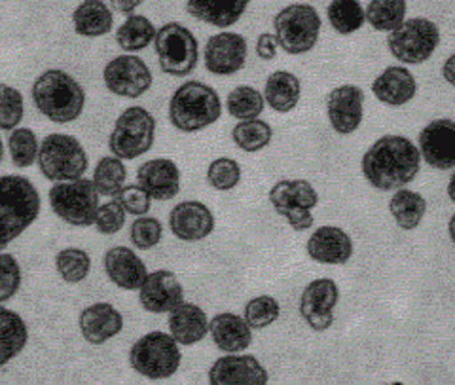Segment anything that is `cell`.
<instances>
[{"mask_svg":"<svg viewBox=\"0 0 455 385\" xmlns=\"http://www.w3.org/2000/svg\"><path fill=\"white\" fill-rule=\"evenodd\" d=\"M440 44V28L427 18L404 20L387 36V48L396 61L423 65Z\"/></svg>","mask_w":455,"mask_h":385,"instance_id":"obj_11","label":"cell"},{"mask_svg":"<svg viewBox=\"0 0 455 385\" xmlns=\"http://www.w3.org/2000/svg\"><path fill=\"white\" fill-rule=\"evenodd\" d=\"M142 3H145V0H112V10L125 13V16H132Z\"/></svg>","mask_w":455,"mask_h":385,"instance_id":"obj_49","label":"cell"},{"mask_svg":"<svg viewBox=\"0 0 455 385\" xmlns=\"http://www.w3.org/2000/svg\"><path fill=\"white\" fill-rule=\"evenodd\" d=\"M139 302L148 313L162 316L171 313L184 302V289L179 277L169 269H156L148 274L139 289Z\"/></svg>","mask_w":455,"mask_h":385,"instance_id":"obj_18","label":"cell"},{"mask_svg":"<svg viewBox=\"0 0 455 385\" xmlns=\"http://www.w3.org/2000/svg\"><path fill=\"white\" fill-rule=\"evenodd\" d=\"M262 93L264 101L269 108L279 114H287L292 112L298 107V103H300L302 84L300 78L294 73H289V70H275V73L267 76Z\"/></svg>","mask_w":455,"mask_h":385,"instance_id":"obj_29","label":"cell"},{"mask_svg":"<svg viewBox=\"0 0 455 385\" xmlns=\"http://www.w3.org/2000/svg\"><path fill=\"white\" fill-rule=\"evenodd\" d=\"M99 190L92 179H75L65 182H55L50 188V207L57 219L70 226L88 228L95 222L99 211Z\"/></svg>","mask_w":455,"mask_h":385,"instance_id":"obj_9","label":"cell"},{"mask_svg":"<svg viewBox=\"0 0 455 385\" xmlns=\"http://www.w3.org/2000/svg\"><path fill=\"white\" fill-rule=\"evenodd\" d=\"M93 184L101 196L116 197L125 187L127 167L116 156H103L93 167Z\"/></svg>","mask_w":455,"mask_h":385,"instance_id":"obj_36","label":"cell"},{"mask_svg":"<svg viewBox=\"0 0 455 385\" xmlns=\"http://www.w3.org/2000/svg\"><path fill=\"white\" fill-rule=\"evenodd\" d=\"M419 167V148L403 135L379 137L361 160L364 179L379 192L406 188L418 177Z\"/></svg>","mask_w":455,"mask_h":385,"instance_id":"obj_1","label":"cell"},{"mask_svg":"<svg viewBox=\"0 0 455 385\" xmlns=\"http://www.w3.org/2000/svg\"><path fill=\"white\" fill-rule=\"evenodd\" d=\"M281 316V306L274 296H256L245 306V321L252 331H262Z\"/></svg>","mask_w":455,"mask_h":385,"instance_id":"obj_42","label":"cell"},{"mask_svg":"<svg viewBox=\"0 0 455 385\" xmlns=\"http://www.w3.org/2000/svg\"><path fill=\"white\" fill-rule=\"evenodd\" d=\"M267 381L266 368L251 355L226 353L209 370L211 385H266Z\"/></svg>","mask_w":455,"mask_h":385,"instance_id":"obj_20","label":"cell"},{"mask_svg":"<svg viewBox=\"0 0 455 385\" xmlns=\"http://www.w3.org/2000/svg\"><path fill=\"white\" fill-rule=\"evenodd\" d=\"M326 18L338 35L349 36L361 31L366 21V12L359 0H332L326 8Z\"/></svg>","mask_w":455,"mask_h":385,"instance_id":"obj_35","label":"cell"},{"mask_svg":"<svg viewBox=\"0 0 455 385\" xmlns=\"http://www.w3.org/2000/svg\"><path fill=\"white\" fill-rule=\"evenodd\" d=\"M269 204L274 205L296 232H306L315 222L313 209L319 205V194L313 184L304 179H283L269 188Z\"/></svg>","mask_w":455,"mask_h":385,"instance_id":"obj_12","label":"cell"},{"mask_svg":"<svg viewBox=\"0 0 455 385\" xmlns=\"http://www.w3.org/2000/svg\"><path fill=\"white\" fill-rule=\"evenodd\" d=\"M36 110L53 124L76 122L85 107V92L82 84L61 68H48L31 88Z\"/></svg>","mask_w":455,"mask_h":385,"instance_id":"obj_2","label":"cell"},{"mask_svg":"<svg viewBox=\"0 0 455 385\" xmlns=\"http://www.w3.org/2000/svg\"><path fill=\"white\" fill-rule=\"evenodd\" d=\"M406 0H370L366 6V23L374 31L391 33L406 20Z\"/></svg>","mask_w":455,"mask_h":385,"instance_id":"obj_37","label":"cell"},{"mask_svg":"<svg viewBox=\"0 0 455 385\" xmlns=\"http://www.w3.org/2000/svg\"><path fill=\"white\" fill-rule=\"evenodd\" d=\"M418 148L421 160L433 169H455V122L440 118L427 124L419 132Z\"/></svg>","mask_w":455,"mask_h":385,"instance_id":"obj_15","label":"cell"},{"mask_svg":"<svg viewBox=\"0 0 455 385\" xmlns=\"http://www.w3.org/2000/svg\"><path fill=\"white\" fill-rule=\"evenodd\" d=\"M266 101L264 93H260L252 85H237L226 97V110L235 120H252L260 118Z\"/></svg>","mask_w":455,"mask_h":385,"instance_id":"obj_38","label":"cell"},{"mask_svg":"<svg viewBox=\"0 0 455 385\" xmlns=\"http://www.w3.org/2000/svg\"><path fill=\"white\" fill-rule=\"evenodd\" d=\"M114 199H118L120 205L125 209L127 215H133V217L148 215V211L152 207L150 194L137 182L135 184H125V187L120 190V194Z\"/></svg>","mask_w":455,"mask_h":385,"instance_id":"obj_47","label":"cell"},{"mask_svg":"<svg viewBox=\"0 0 455 385\" xmlns=\"http://www.w3.org/2000/svg\"><path fill=\"white\" fill-rule=\"evenodd\" d=\"M217 221L212 211L196 199L177 204L169 213V230L180 241H202L215 230Z\"/></svg>","mask_w":455,"mask_h":385,"instance_id":"obj_19","label":"cell"},{"mask_svg":"<svg viewBox=\"0 0 455 385\" xmlns=\"http://www.w3.org/2000/svg\"><path fill=\"white\" fill-rule=\"evenodd\" d=\"M55 269L65 283L78 285L88 279L92 272V259L88 251L78 249V247H67L57 253Z\"/></svg>","mask_w":455,"mask_h":385,"instance_id":"obj_39","label":"cell"},{"mask_svg":"<svg viewBox=\"0 0 455 385\" xmlns=\"http://www.w3.org/2000/svg\"><path fill=\"white\" fill-rule=\"evenodd\" d=\"M156 140V118L145 107H127L114 122L108 137L112 156L132 162L152 150Z\"/></svg>","mask_w":455,"mask_h":385,"instance_id":"obj_8","label":"cell"},{"mask_svg":"<svg viewBox=\"0 0 455 385\" xmlns=\"http://www.w3.org/2000/svg\"><path fill=\"white\" fill-rule=\"evenodd\" d=\"M169 334L179 341V346H194L202 341L209 334L205 311L192 302H180L169 313Z\"/></svg>","mask_w":455,"mask_h":385,"instance_id":"obj_28","label":"cell"},{"mask_svg":"<svg viewBox=\"0 0 455 385\" xmlns=\"http://www.w3.org/2000/svg\"><path fill=\"white\" fill-rule=\"evenodd\" d=\"M372 93L379 103L389 107H404L414 101L418 93L416 76L406 67H387L372 82Z\"/></svg>","mask_w":455,"mask_h":385,"instance_id":"obj_25","label":"cell"},{"mask_svg":"<svg viewBox=\"0 0 455 385\" xmlns=\"http://www.w3.org/2000/svg\"><path fill=\"white\" fill-rule=\"evenodd\" d=\"M207 182L219 192H230L241 182V165L234 158H217L207 167Z\"/></svg>","mask_w":455,"mask_h":385,"instance_id":"obj_43","label":"cell"},{"mask_svg":"<svg viewBox=\"0 0 455 385\" xmlns=\"http://www.w3.org/2000/svg\"><path fill=\"white\" fill-rule=\"evenodd\" d=\"M154 46L162 73L175 78H187L196 70L199 61V44L188 27L177 21L162 25L156 33Z\"/></svg>","mask_w":455,"mask_h":385,"instance_id":"obj_10","label":"cell"},{"mask_svg":"<svg viewBox=\"0 0 455 385\" xmlns=\"http://www.w3.org/2000/svg\"><path fill=\"white\" fill-rule=\"evenodd\" d=\"M125 219H127L125 209L120 205L118 199L112 197L110 202L99 205L93 226L97 228L99 234L116 236L125 226Z\"/></svg>","mask_w":455,"mask_h":385,"instance_id":"obj_46","label":"cell"},{"mask_svg":"<svg viewBox=\"0 0 455 385\" xmlns=\"http://www.w3.org/2000/svg\"><path fill=\"white\" fill-rule=\"evenodd\" d=\"M443 78L450 84L455 85V53H451L448 60L443 65Z\"/></svg>","mask_w":455,"mask_h":385,"instance_id":"obj_50","label":"cell"},{"mask_svg":"<svg viewBox=\"0 0 455 385\" xmlns=\"http://www.w3.org/2000/svg\"><path fill=\"white\" fill-rule=\"evenodd\" d=\"M448 196H450L451 202L455 204V169H453V173H451L450 182H448Z\"/></svg>","mask_w":455,"mask_h":385,"instance_id":"obj_51","label":"cell"},{"mask_svg":"<svg viewBox=\"0 0 455 385\" xmlns=\"http://www.w3.org/2000/svg\"><path fill=\"white\" fill-rule=\"evenodd\" d=\"M78 326L88 344L103 346L124 331V316L108 302H95L82 309Z\"/></svg>","mask_w":455,"mask_h":385,"instance_id":"obj_21","label":"cell"},{"mask_svg":"<svg viewBox=\"0 0 455 385\" xmlns=\"http://www.w3.org/2000/svg\"><path fill=\"white\" fill-rule=\"evenodd\" d=\"M448 232H450V237H451L453 245H455V215L450 219V224H448Z\"/></svg>","mask_w":455,"mask_h":385,"instance_id":"obj_52","label":"cell"},{"mask_svg":"<svg viewBox=\"0 0 455 385\" xmlns=\"http://www.w3.org/2000/svg\"><path fill=\"white\" fill-rule=\"evenodd\" d=\"M247 38L239 33L212 35L204 50V63L211 75L232 76L247 63Z\"/></svg>","mask_w":455,"mask_h":385,"instance_id":"obj_14","label":"cell"},{"mask_svg":"<svg viewBox=\"0 0 455 385\" xmlns=\"http://www.w3.org/2000/svg\"><path fill=\"white\" fill-rule=\"evenodd\" d=\"M279 52L277 38L274 33H262L256 38V55L260 57L262 61H274Z\"/></svg>","mask_w":455,"mask_h":385,"instance_id":"obj_48","label":"cell"},{"mask_svg":"<svg viewBox=\"0 0 455 385\" xmlns=\"http://www.w3.org/2000/svg\"><path fill=\"white\" fill-rule=\"evenodd\" d=\"M28 329L20 313L0 306V366H6L25 349Z\"/></svg>","mask_w":455,"mask_h":385,"instance_id":"obj_31","label":"cell"},{"mask_svg":"<svg viewBox=\"0 0 455 385\" xmlns=\"http://www.w3.org/2000/svg\"><path fill=\"white\" fill-rule=\"evenodd\" d=\"M389 211L398 228H403V230H416L427 213V202L419 192L398 188L391 197Z\"/></svg>","mask_w":455,"mask_h":385,"instance_id":"obj_33","label":"cell"},{"mask_svg":"<svg viewBox=\"0 0 455 385\" xmlns=\"http://www.w3.org/2000/svg\"><path fill=\"white\" fill-rule=\"evenodd\" d=\"M249 4L251 0H187V10L205 25L230 28L245 16Z\"/></svg>","mask_w":455,"mask_h":385,"instance_id":"obj_27","label":"cell"},{"mask_svg":"<svg viewBox=\"0 0 455 385\" xmlns=\"http://www.w3.org/2000/svg\"><path fill=\"white\" fill-rule=\"evenodd\" d=\"M107 90L122 99H137L152 88L150 67L133 53H124L110 60L103 68Z\"/></svg>","mask_w":455,"mask_h":385,"instance_id":"obj_13","label":"cell"},{"mask_svg":"<svg viewBox=\"0 0 455 385\" xmlns=\"http://www.w3.org/2000/svg\"><path fill=\"white\" fill-rule=\"evenodd\" d=\"M182 363L179 341L162 331L139 338L130 349V365L137 374L148 380H167L177 374Z\"/></svg>","mask_w":455,"mask_h":385,"instance_id":"obj_7","label":"cell"},{"mask_svg":"<svg viewBox=\"0 0 455 385\" xmlns=\"http://www.w3.org/2000/svg\"><path fill=\"white\" fill-rule=\"evenodd\" d=\"M137 184L156 202H169L180 192V169L169 158H154L137 169Z\"/></svg>","mask_w":455,"mask_h":385,"instance_id":"obj_22","label":"cell"},{"mask_svg":"<svg viewBox=\"0 0 455 385\" xmlns=\"http://www.w3.org/2000/svg\"><path fill=\"white\" fill-rule=\"evenodd\" d=\"M326 114L338 135L355 133L364 118V92L355 84L338 85L326 97Z\"/></svg>","mask_w":455,"mask_h":385,"instance_id":"obj_16","label":"cell"},{"mask_svg":"<svg viewBox=\"0 0 455 385\" xmlns=\"http://www.w3.org/2000/svg\"><path fill=\"white\" fill-rule=\"evenodd\" d=\"M21 266L16 256L0 251V304L12 301L21 289Z\"/></svg>","mask_w":455,"mask_h":385,"instance_id":"obj_45","label":"cell"},{"mask_svg":"<svg viewBox=\"0 0 455 385\" xmlns=\"http://www.w3.org/2000/svg\"><path fill=\"white\" fill-rule=\"evenodd\" d=\"M339 289L332 279L311 281L300 296V316L313 331L323 333L334 323Z\"/></svg>","mask_w":455,"mask_h":385,"instance_id":"obj_17","label":"cell"},{"mask_svg":"<svg viewBox=\"0 0 455 385\" xmlns=\"http://www.w3.org/2000/svg\"><path fill=\"white\" fill-rule=\"evenodd\" d=\"M169 122L177 132L197 133L204 132L222 116V101L217 90L211 85L188 80L175 90L169 99Z\"/></svg>","mask_w":455,"mask_h":385,"instance_id":"obj_4","label":"cell"},{"mask_svg":"<svg viewBox=\"0 0 455 385\" xmlns=\"http://www.w3.org/2000/svg\"><path fill=\"white\" fill-rule=\"evenodd\" d=\"M103 266L107 277L122 291H139L145 283L148 269L130 247H112L105 253Z\"/></svg>","mask_w":455,"mask_h":385,"instance_id":"obj_23","label":"cell"},{"mask_svg":"<svg viewBox=\"0 0 455 385\" xmlns=\"http://www.w3.org/2000/svg\"><path fill=\"white\" fill-rule=\"evenodd\" d=\"M162 237H164V224L160 222V219L148 217V215L135 217L130 228V239L139 251H150L156 245H160Z\"/></svg>","mask_w":455,"mask_h":385,"instance_id":"obj_44","label":"cell"},{"mask_svg":"<svg viewBox=\"0 0 455 385\" xmlns=\"http://www.w3.org/2000/svg\"><path fill=\"white\" fill-rule=\"evenodd\" d=\"M25 116V101L18 88L0 84V132H13Z\"/></svg>","mask_w":455,"mask_h":385,"instance_id":"obj_41","label":"cell"},{"mask_svg":"<svg viewBox=\"0 0 455 385\" xmlns=\"http://www.w3.org/2000/svg\"><path fill=\"white\" fill-rule=\"evenodd\" d=\"M4 160V145H3V139H0V164Z\"/></svg>","mask_w":455,"mask_h":385,"instance_id":"obj_53","label":"cell"},{"mask_svg":"<svg viewBox=\"0 0 455 385\" xmlns=\"http://www.w3.org/2000/svg\"><path fill=\"white\" fill-rule=\"evenodd\" d=\"M307 254L319 264H346L353 256V241L338 226H319L307 239Z\"/></svg>","mask_w":455,"mask_h":385,"instance_id":"obj_24","label":"cell"},{"mask_svg":"<svg viewBox=\"0 0 455 385\" xmlns=\"http://www.w3.org/2000/svg\"><path fill=\"white\" fill-rule=\"evenodd\" d=\"M156 33H158V28H156V25L147 16L132 13L118 27L116 44L125 53H139L152 44Z\"/></svg>","mask_w":455,"mask_h":385,"instance_id":"obj_32","label":"cell"},{"mask_svg":"<svg viewBox=\"0 0 455 385\" xmlns=\"http://www.w3.org/2000/svg\"><path fill=\"white\" fill-rule=\"evenodd\" d=\"M8 150L12 164L18 169H27L36 164L40 140L31 127H16V130L10 132Z\"/></svg>","mask_w":455,"mask_h":385,"instance_id":"obj_40","label":"cell"},{"mask_svg":"<svg viewBox=\"0 0 455 385\" xmlns=\"http://www.w3.org/2000/svg\"><path fill=\"white\" fill-rule=\"evenodd\" d=\"M36 164L42 177L52 182L80 179L90 167L84 145L68 133H50L42 139Z\"/></svg>","mask_w":455,"mask_h":385,"instance_id":"obj_5","label":"cell"},{"mask_svg":"<svg viewBox=\"0 0 455 385\" xmlns=\"http://www.w3.org/2000/svg\"><path fill=\"white\" fill-rule=\"evenodd\" d=\"M114 12L103 0H84L73 12V28L78 36L99 38L112 31Z\"/></svg>","mask_w":455,"mask_h":385,"instance_id":"obj_30","label":"cell"},{"mask_svg":"<svg viewBox=\"0 0 455 385\" xmlns=\"http://www.w3.org/2000/svg\"><path fill=\"white\" fill-rule=\"evenodd\" d=\"M209 334L215 344L224 353L245 351L252 341V329L245 317L235 313H219L209 321Z\"/></svg>","mask_w":455,"mask_h":385,"instance_id":"obj_26","label":"cell"},{"mask_svg":"<svg viewBox=\"0 0 455 385\" xmlns=\"http://www.w3.org/2000/svg\"><path fill=\"white\" fill-rule=\"evenodd\" d=\"M40 205V194L27 177H0V251L36 222Z\"/></svg>","mask_w":455,"mask_h":385,"instance_id":"obj_3","label":"cell"},{"mask_svg":"<svg viewBox=\"0 0 455 385\" xmlns=\"http://www.w3.org/2000/svg\"><path fill=\"white\" fill-rule=\"evenodd\" d=\"M321 16L311 4L296 3L284 6L274 18L277 44L289 55H304L317 46L321 35Z\"/></svg>","mask_w":455,"mask_h":385,"instance_id":"obj_6","label":"cell"},{"mask_svg":"<svg viewBox=\"0 0 455 385\" xmlns=\"http://www.w3.org/2000/svg\"><path fill=\"white\" fill-rule=\"evenodd\" d=\"M274 139V130L266 120L252 118V120H241L234 125L232 140L239 150L247 154H256L269 147Z\"/></svg>","mask_w":455,"mask_h":385,"instance_id":"obj_34","label":"cell"}]
</instances>
